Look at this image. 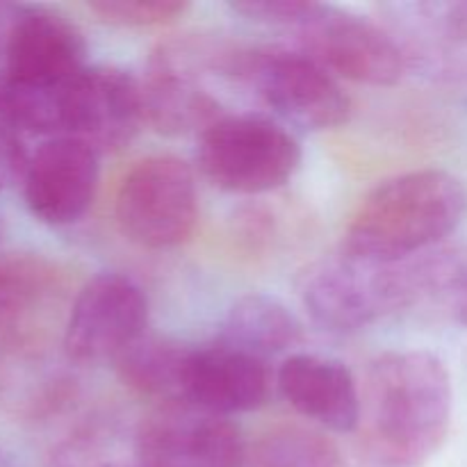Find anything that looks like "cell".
Masks as SVG:
<instances>
[{"label": "cell", "instance_id": "obj_1", "mask_svg": "<svg viewBox=\"0 0 467 467\" xmlns=\"http://www.w3.org/2000/svg\"><path fill=\"white\" fill-rule=\"evenodd\" d=\"M454 392L445 363L429 351H388L372 360L360 395L363 467H424L445 445Z\"/></svg>", "mask_w": 467, "mask_h": 467}, {"label": "cell", "instance_id": "obj_2", "mask_svg": "<svg viewBox=\"0 0 467 467\" xmlns=\"http://www.w3.org/2000/svg\"><path fill=\"white\" fill-rule=\"evenodd\" d=\"M467 213L461 178L442 169L397 176L365 196L342 249L379 263H404L456 231Z\"/></svg>", "mask_w": 467, "mask_h": 467}, {"label": "cell", "instance_id": "obj_3", "mask_svg": "<svg viewBox=\"0 0 467 467\" xmlns=\"http://www.w3.org/2000/svg\"><path fill=\"white\" fill-rule=\"evenodd\" d=\"M244 48L205 35H181L155 46L141 82L146 121L169 137L203 132L228 117L222 89L242 91Z\"/></svg>", "mask_w": 467, "mask_h": 467}, {"label": "cell", "instance_id": "obj_4", "mask_svg": "<svg viewBox=\"0 0 467 467\" xmlns=\"http://www.w3.org/2000/svg\"><path fill=\"white\" fill-rule=\"evenodd\" d=\"M296 292L317 327L354 333L404 308H413L410 260L379 263L340 249L301 269Z\"/></svg>", "mask_w": 467, "mask_h": 467}, {"label": "cell", "instance_id": "obj_5", "mask_svg": "<svg viewBox=\"0 0 467 467\" xmlns=\"http://www.w3.org/2000/svg\"><path fill=\"white\" fill-rule=\"evenodd\" d=\"M301 144L278 119L235 114L201 132L196 164L205 181L231 194H265L285 185L301 167Z\"/></svg>", "mask_w": 467, "mask_h": 467}, {"label": "cell", "instance_id": "obj_6", "mask_svg": "<svg viewBox=\"0 0 467 467\" xmlns=\"http://www.w3.org/2000/svg\"><path fill=\"white\" fill-rule=\"evenodd\" d=\"M242 89L276 114L281 123L319 132L342 126L351 100L336 76L299 50L244 48Z\"/></svg>", "mask_w": 467, "mask_h": 467}, {"label": "cell", "instance_id": "obj_7", "mask_svg": "<svg viewBox=\"0 0 467 467\" xmlns=\"http://www.w3.org/2000/svg\"><path fill=\"white\" fill-rule=\"evenodd\" d=\"M287 30L296 35L301 53L331 76L360 85L390 87L406 71L404 50L392 32L337 5L306 0L304 12Z\"/></svg>", "mask_w": 467, "mask_h": 467}, {"label": "cell", "instance_id": "obj_8", "mask_svg": "<svg viewBox=\"0 0 467 467\" xmlns=\"http://www.w3.org/2000/svg\"><path fill=\"white\" fill-rule=\"evenodd\" d=\"M117 223L144 249L182 244L199 219L194 171L176 155H150L123 176L117 192Z\"/></svg>", "mask_w": 467, "mask_h": 467}, {"label": "cell", "instance_id": "obj_9", "mask_svg": "<svg viewBox=\"0 0 467 467\" xmlns=\"http://www.w3.org/2000/svg\"><path fill=\"white\" fill-rule=\"evenodd\" d=\"M87 67V41L76 23L41 5H12L0 41V82L62 91Z\"/></svg>", "mask_w": 467, "mask_h": 467}, {"label": "cell", "instance_id": "obj_10", "mask_svg": "<svg viewBox=\"0 0 467 467\" xmlns=\"http://www.w3.org/2000/svg\"><path fill=\"white\" fill-rule=\"evenodd\" d=\"M149 299L126 274L105 272L80 292L64 327V351L78 365L117 363L146 336Z\"/></svg>", "mask_w": 467, "mask_h": 467}, {"label": "cell", "instance_id": "obj_11", "mask_svg": "<svg viewBox=\"0 0 467 467\" xmlns=\"http://www.w3.org/2000/svg\"><path fill=\"white\" fill-rule=\"evenodd\" d=\"M246 451L231 418L187 401L160 404L135 433L137 467H244Z\"/></svg>", "mask_w": 467, "mask_h": 467}, {"label": "cell", "instance_id": "obj_12", "mask_svg": "<svg viewBox=\"0 0 467 467\" xmlns=\"http://www.w3.org/2000/svg\"><path fill=\"white\" fill-rule=\"evenodd\" d=\"M146 121L141 82L119 67H87L67 96L64 137L87 141L99 153L126 149Z\"/></svg>", "mask_w": 467, "mask_h": 467}, {"label": "cell", "instance_id": "obj_13", "mask_svg": "<svg viewBox=\"0 0 467 467\" xmlns=\"http://www.w3.org/2000/svg\"><path fill=\"white\" fill-rule=\"evenodd\" d=\"M99 150L76 137H50L27 160L21 190L35 219L46 226H71L94 203Z\"/></svg>", "mask_w": 467, "mask_h": 467}, {"label": "cell", "instance_id": "obj_14", "mask_svg": "<svg viewBox=\"0 0 467 467\" xmlns=\"http://www.w3.org/2000/svg\"><path fill=\"white\" fill-rule=\"evenodd\" d=\"M272 390L269 363L213 340L192 349L182 401L222 418L249 413L267 401Z\"/></svg>", "mask_w": 467, "mask_h": 467}, {"label": "cell", "instance_id": "obj_15", "mask_svg": "<svg viewBox=\"0 0 467 467\" xmlns=\"http://www.w3.org/2000/svg\"><path fill=\"white\" fill-rule=\"evenodd\" d=\"M283 400L299 415L333 433H354L360 390L345 363L317 354H290L276 372Z\"/></svg>", "mask_w": 467, "mask_h": 467}, {"label": "cell", "instance_id": "obj_16", "mask_svg": "<svg viewBox=\"0 0 467 467\" xmlns=\"http://www.w3.org/2000/svg\"><path fill=\"white\" fill-rule=\"evenodd\" d=\"M304 337V324L283 301L246 295L231 306L214 340L269 363L296 349Z\"/></svg>", "mask_w": 467, "mask_h": 467}, {"label": "cell", "instance_id": "obj_17", "mask_svg": "<svg viewBox=\"0 0 467 467\" xmlns=\"http://www.w3.org/2000/svg\"><path fill=\"white\" fill-rule=\"evenodd\" d=\"M192 349L171 337L144 336L114 363L123 386L160 404L182 401Z\"/></svg>", "mask_w": 467, "mask_h": 467}, {"label": "cell", "instance_id": "obj_18", "mask_svg": "<svg viewBox=\"0 0 467 467\" xmlns=\"http://www.w3.org/2000/svg\"><path fill=\"white\" fill-rule=\"evenodd\" d=\"M413 306L467 328V244L433 251L410 260Z\"/></svg>", "mask_w": 467, "mask_h": 467}, {"label": "cell", "instance_id": "obj_19", "mask_svg": "<svg viewBox=\"0 0 467 467\" xmlns=\"http://www.w3.org/2000/svg\"><path fill=\"white\" fill-rule=\"evenodd\" d=\"M244 467H345V461L322 431L285 424L258 438L246 451Z\"/></svg>", "mask_w": 467, "mask_h": 467}, {"label": "cell", "instance_id": "obj_20", "mask_svg": "<svg viewBox=\"0 0 467 467\" xmlns=\"http://www.w3.org/2000/svg\"><path fill=\"white\" fill-rule=\"evenodd\" d=\"M48 269L32 258L0 255V324H7L36 304L48 287Z\"/></svg>", "mask_w": 467, "mask_h": 467}, {"label": "cell", "instance_id": "obj_21", "mask_svg": "<svg viewBox=\"0 0 467 467\" xmlns=\"http://www.w3.org/2000/svg\"><path fill=\"white\" fill-rule=\"evenodd\" d=\"M87 7L119 27H153L176 21L190 9L182 0H94Z\"/></svg>", "mask_w": 467, "mask_h": 467}, {"label": "cell", "instance_id": "obj_22", "mask_svg": "<svg viewBox=\"0 0 467 467\" xmlns=\"http://www.w3.org/2000/svg\"><path fill=\"white\" fill-rule=\"evenodd\" d=\"M27 160L23 132L0 112V192L23 181Z\"/></svg>", "mask_w": 467, "mask_h": 467}, {"label": "cell", "instance_id": "obj_23", "mask_svg": "<svg viewBox=\"0 0 467 467\" xmlns=\"http://www.w3.org/2000/svg\"><path fill=\"white\" fill-rule=\"evenodd\" d=\"M50 467H126V465L109 463V461H99L94 456V450H91L87 442L78 441L73 442V445L64 447V450L55 456Z\"/></svg>", "mask_w": 467, "mask_h": 467}, {"label": "cell", "instance_id": "obj_24", "mask_svg": "<svg viewBox=\"0 0 467 467\" xmlns=\"http://www.w3.org/2000/svg\"><path fill=\"white\" fill-rule=\"evenodd\" d=\"M0 467H7V463H5V459H3V456H0Z\"/></svg>", "mask_w": 467, "mask_h": 467}, {"label": "cell", "instance_id": "obj_25", "mask_svg": "<svg viewBox=\"0 0 467 467\" xmlns=\"http://www.w3.org/2000/svg\"><path fill=\"white\" fill-rule=\"evenodd\" d=\"M0 233H3V226H0Z\"/></svg>", "mask_w": 467, "mask_h": 467}]
</instances>
